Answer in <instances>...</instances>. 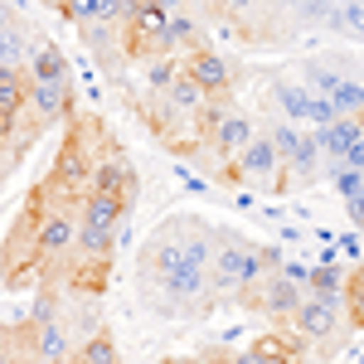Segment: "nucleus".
Here are the masks:
<instances>
[{
  "label": "nucleus",
  "instance_id": "obj_1",
  "mask_svg": "<svg viewBox=\"0 0 364 364\" xmlns=\"http://www.w3.org/2000/svg\"><path fill=\"white\" fill-rule=\"evenodd\" d=\"M209 252H214V228L195 219V214H175L166 224L151 228V238L136 252V282H156L170 277L180 267H209Z\"/></svg>",
  "mask_w": 364,
  "mask_h": 364
},
{
  "label": "nucleus",
  "instance_id": "obj_2",
  "mask_svg": "<svg viewBox=\"0 0 364 364\" xmlns=\"http://www.w3.org/2000/svg\"><path fill=\"white\" fill-rule=\"evenodd\" d=\"M49 214V190L44 180L25 195V204L15 209V219L0 238V287L5 291H29L39 287V228Z\"/></svg>",
  "mask_w": 364,
  "mask_h": 364
},
{
  "label": "nucleus",
  "instance_id": "obj_3",
  "mask_svg": "<svg viewBox=\"0 0 364 364\" xmlns=\"http://www.w3.org/2000/svg\"><path fill=\"white\" fill-rule=\"evenodd\" d=\"M92 136H97V117H68V132L58 141V156H54V170H49V195L58 199H78L92 190Z\"/></svg>",
  "mask_w": 364,
  "mask_h": 364
},
{
  "label": "nucleus",
  "instance_id": "obj_4",
  "mask_svg": "<svg viewBox=\"0 0 364 364\" xmlns=\"http://www.w3.org/2000/svg\"><path fill=\"white\" fill-rule=\"evenodd\" d=\"M141 306L156 311V316H185V321H204L214 311L209 296V272L204 267H180L170 277L141 282Z\"/></svg>",
  "mask_w": 364,
  "mask_h": 364
},
{
  "label": "nucleus",
  "instance_id": "obj_5",
  "mask_svg": "<svg viewBox=\"0 0 364 364\" xmlns=\"http://www.w3.org/2000/svg\"><path fill=\"white\" fill-rule=\"evenodd\" d=\"M112 257H117V238L92 228L78 219V233H73V257H68V272H63V287L68 291H83V296H102L112 287Z\"/></svg>",
  "mask_w": 364,
  "mask_h": 364
},
{
  "label": "nucleus",
  "instance_id": "obj_6",
  "mask_svg": "<svg viewBox=\"0 0 364 364\" xmlns=\"http://www.w3.org/2000/svg\"><path fill=\"white\" fill-rule=\"evenodd\" d=\"M49 190V185H44ZM78 204L73 199L49 195V214H44V228H39V291H54L63 287V272H68V257H73V233H78Z\"/></svg>",
  "mask_w": 364,
  "mask_h": 364
},
{
  "label": "nucleus",
  "instance_id": "obj_7",
  "mask_svg": "<svg viewBox=\"0 0 364 364\" xmlns=\"http://www.w3.org/2000/svg\"><path fill=\"white\" fill-rule=\"evenodd\" d=\"M92 190L122 199L127 209H132L136 195H141V180H136V166H132L127 146H122L102 122H97V136H92Z\"/></svg>",
  "mask_w": 364,
  "mask_h": 364
},
{
  "label": "nucleus",
  "instance_id": "obj_8",
  "mask_svg": "<svg viewBox=\"0 0 364 364\" xmlns=\"http://www.w3.org/2000/svg\"><path fill=\"white\" fill-rule=\"evenodd\" d=\"M287 321H291V336H301L306 345H321L326 355L350 336V321H345L340 296H331V301H326V296H301V306L291 311Z\"/></svg>",
  "mask_w": 364,
  "mask_h": 364
},
{
  "label": "nucleus",
  "instance_id": "obj_9",
  "mask_svg": "<svg viewBox=\"0 0 364 364\" xmlns=\"http://www.w3.org/2000/svg\"><path fill=\"white\" fill-rule=\"evenodd\" d=\"M233 166H238V175H243V185L262 190V195H282V190H287V175H282V161H277V151H272L267 127L252 132V141L233 156Z\"/></svg>",
  "mask_w": 364,
  "mask_h": 364
},
{
  "label": "nucleus",
  "instance_id": "obj_10",
  "mask_svg": "<svg viewBox=\"0 0 364 364\" xmlns=\"http://www.w3.org/2000/svg\"><path fill=\"white\" fill-rule=\"evenodd\" d=\"M301 296H306V291H301L296 282H287L282 272H272V277H262V282H252V287H243L233 306L252 311V316H267V321H282V316H291V311L301 306Z\"/></svg>",
  "mask_w": 364,
  "mask_h": 364
},
{
  "label": "nucleus",
  "instance_id": "obj_11",
  "mask_svg": "<svg viewBox=\"0 0 364 364\" xmlns=\"http://www.w3.org/2000/svg\"><path fill=\"white\" fill-rule=\"evenodd\" d=\"M180 73H185L204 97H233V83H238V63H228V58L214 54V49L185 54L180 58Z\"/></svg>",
  "mask_w": 364,
  "mask_h": 364
},
{
  "label": "nucleus",
  "instance_id": "obj_12",
  "mask_svg": "<svg viewBox=\"0 0 364 364\" xmlns=\"http://www.w3.org/2000/svg\"><path fill=\"white\" fill-rule=\"evenodd\" d=\"M25 112L39 122V127H54V122H68L73 117V87L68 83H34L25 87Z\"/></svg>",
  "mask_w": 364,
  "mask_h": 364
},
{
  "label": "nucleus",
  "instance_id": "obj_13",
  "mask_svg": "<svg viewBox=\"0 0 364 364\" xmlns=\"http://www.w3.org/2000/svg\"><path fill=\"white\" fill-rule=\"evenodd\" d=\"M252 132H257V122H252L243 107H228V112L219 117V127L209 132V141H204V146H209L219 161H233V156H238V151L252 141Z\"/></svg>",
  "mask_w": 364,
  "mask_h": 364
},
{
  "label": "nucleus",
  "instance_id": "obj_14",
  "mask_svg": "<svg viewBox=\"0 0 364 364\" xmlns=\"http://www.w3.org/2000/svg\"><path fill=\"white\" fill-rule=\"evenodd\" d=\"M78 214H83V224L102 228V233H112V238H122V228H127V219H132V209H127L122 199L97 195V190H87V195L78 199Z\"/></svg>",
  "mask_w": 364,
  "mask_h": 364
},
{
  "label": "nucleus",
  "instance_id": "obj_15",
  "mask_svg": "<svg viewBox=\"0 0 364 364\" xmlns=\"http://www.w3.org/2000/svg\"><path fill=\"white\" fill-rule=\"evenodd\" d=\"M248 350L267 364H306V340L291 336V331H267V336L252 340Z\"/></svg>",
  "mask_w": 364,
  "mask_h": 364
},
{
  "label": "nucleus",
  "instance_id": "obj_16",
  "mask_svg": "<svg viewBox=\"0 0 364 364\" xmlns=\"http://www.w3.org/2000/svg\"><path fill=\"white\" fill-rule=\"evenodd\" d=\"M29 68L25 78H34V83H68V58L58 54V44H49V39H29Z\"/></svg>",
  "mask_w": 364,
  "mask_h": 364
},
{
  "label": "nucleus",
  "instance_id": "obj_17",
  "mask_svg": "<svg viewBox=\"0 0 364 364\" xmlns=\"http://www.w3.org/2000/svg\"><path fill=\"white\" fill-rule=\"evenodd\" d=\"M321 151H331L336 161H345V151H355L364 146V122H350V117H336L331 127H321V132H311Z\"/></svg>",
  "mask_w": 364,
  "mask_h": 364
},
{
  "label": "nucleus",
  "instance_id": "obj_18",
  "mask_svg": "<svg viewBox=\"0 0 364 364\" xmlns=\"http://www.w3.org/2000/svg\"><path fill=\"white\" fill-rule=\"evenodd\" d=\"M316 161H321V146H316V136H301L296 156L282 166V170H291V175H287V190H291V185H311V180L321 175V170H316Z\"/></svg>",
  "mask_w": 364,
  "mask_h": 364
},
{
  "label": "nucleus",
  "instance_id": "obj_19",
  "mask_svg": "<svg viewBox=\"0 0 364 364\" xmlns=\"http://www.w3.org/2000/svg\"><path fill=\"white\" fill-rule=\"evenodd\" d=\"M326 102H331V112H336V117H350V122H360V107H364V83L355 78V73H350V78H340V83L331 87V97H326Z\"/></svg>",
  "mask_w": 364,
  "mask_h": 364
},
{
  "label": "nucleus",
  "instance_id": "obj_20",
  "mask_svg": "<svg viewBox=\"0 0 364 364\" xmlns=\"http://www.w3.org/2000/svg\"><path fill=\"white\" fill-rule=\"evenodd\" d=\"M340 287H345V272H340L336 262H321V267H311L306 272V296H340Z\"/></svg>",
  "mask_w": 364,
  "mask_h": 364
},
{
  "label": "nucleus",
  "instance_id": "obj_21",
  "mask_svg": "<svg viewBox=\"0 0 364 364\" xmlns=\"http://www.w3.org/2000/svg\"><path fill=\"white\" fill-rule=\"evenodd\" d=\"M272 97H277L282 112L291 117V127H296V122H306V102H311L306 87H296V83H272Z\"/></svg>",
  "mask_w": 364,
  "mask_h": 364
},
{
  "label": "nucleus",
  "instance_id": "obj_22",
  "mask_svg": "<svg viewBox=\"0 0 364 364\" xmlns=\"http://www.w3.org/2000/svg\"><path fill=\"white\" fill-rule=\"evenodd\" d=\"M87 364H122V350H117V340L107 336V331H92V336L83 340V350H78Z\"/></svg>",
  "mask_w": 364,
  "mask_h": 364
},
{
  "label": "nucleus",
  "instance_id": "obj_23",
  "mask_svg": "<svg viewBox=\"0 0 364 364\" xmlns=\"http://www.w3.org/2000/svg\"><path fill=\"white\" fill-rule=\"evenodd\" d=\"M25 54H29V34H25V25L15 20V25L0 34V63H5V68H20Z\"/></svg>",
  "mask_w": 364,
  "mask_h": 364
},
{
  "label": "nucleus",
  "instance_id": "obj_24",
  "mask_svg": "<svg viewBox=\"0 0 364 364\" xmlns=\"http://www.w3.org/2000/svg\"><path fill=\"white\" fill-rule=\"evenodd\" d=\"M175 78H180V58H151L146 63V87L151 92H166Z\"/></svg>",
  "mask_w": 364,
  "mask_h": 364
},
{
  "label": "nucleus",
  "instance_id": "obj_25",
  "mask_svg": "<svg viewBox=\"0 0 364 364\" xmlns=\"http://www.w3.org/2000/svg\"><path fill=\"white\" fill-rule=\"evenodd\" d=\"M331 180H336V190L345 199H360V180H364V170H345V166H336L331 170Z\"/></svg>",
  "mask_w": 364,
  "mask_h": 364
},
{
  "label": "nucleus",
  "instance_id": "obj_26",
  "mask_svg": "<svg viewBox=\"0 0 364 364\" xmlns=\"http://www.w3.org/2000/svg\"><path fill=\"white\" fill-rule=\"evenodd\" d=\"M29 78H25V68H5L0 63V92H25Z\"/></svg>",
  "mask_w": 364,
  "mask_h": 364
},
{
  "label": "nucleus",
  "instance_id": "obj_27",
  "mask_svg": "<svg viewBox=\"0 0 364 364\" xmlns=\"http://www.w3.org/2000/svg\"><path fill=\"white\" fill-rule=\"evenodd\" d=\"M340 248L350 252V262H360V238H355V233H345V238H340Z\"/></svg>",
  "mask_w": 364,
  "mask_h": 364
},
{
  "label": "nucleus",
  "instance_id": "obj_28",
  "mask_svg": "<svg viewBox=\"0 0 364 364\" xmlns=\"http://www.w3.org/2000/svg\"><path fill=\"white\" fill-rule=\"evenodd\" d=\"M10 25H15V10H10V5H0V34H5Z\"/></svg>",
  "mask_w": 364,
  "mask_h": 364
},
{
  "label": "nucleus",
  "instance_id": "obj_29",
  "mask_svg": "<svg viewBox=\"0 0 364 364\" xmlns=\"http://www.w3.org/2000/svg\"><path fill=\"white\" fill-rule=\"evenodd\" d=\"M68 364H87V360H83V355H78V350H73V360H68Z\"/></svg>",
  "mask_w": 364,
  "mask_h": 364
},
{
  "label": "nucleus",
  "instance_id": "obj_30",
  "mask_svg": "<svg viewBox=\"0 0 364 364\" xmlns=\"http://www.w3.org/2000/svg\"><path fill=\"white\" fill-rule=\"evenodd\" d=\"M161 364H195V360H161Z\"/></svg>",
  "mask_w": 364,
  "mask_h": 364
},
{
  "label": "nucleus",
  "instance_id": "obj_31",
  "mask_svg": "<svg viewBox=\"0 0 364 364\" xmlns=\"http://www.w3.org/2000/svg\"><path fill=\"white\" fill-rule=\"evenodd\" d=\"M0 336H5V326H0Z\"/></svg>",
  "mask_w": 364,
  "mask_h": 364
},
{
  "label": "nucleus",
  "instance_id": "obj_32",
  "mask_svg": "<svg viewBox=\"0 0 364 364\" xmlns=\"http://www.w3.org/2000/svg\"><path fill=\"white\" fill-rule=\"evenodd\" d=\"M331 364H336V360H331Z\"/></svg>",
  "mask_w": 364,
  "mask_h": 364
}]
</instances>
